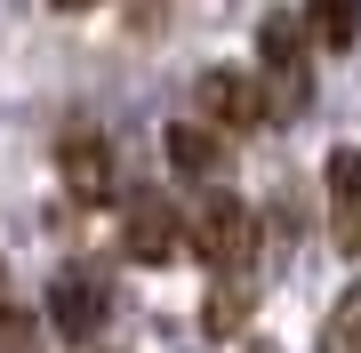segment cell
Masks as SVG:
<instances>
[{
	"label": "cell",
	"instance_id": "cell-1",
	"mask_svg": "<svg viewBox=\"0 0 361 353\" xmlns=\"http://www.w3.org/2000/svg\"><path fill=\"white\" fill-rule=\"evenodd\" d=\"M257 65H265V97H273V113L297 120L313 105V65H305V32H297V16L273 8L265 25H257Z\"/></svg>",
	"mask_w": 361,
	"mask_h": 353
},
{
	"label": "cell",
	"instance_id": "cell-8",
	"mask_svg": "<svg viewBox=\"0 0 361 353\" xmlns=\"http://www.w3.org/2000/svg\"><path fill=\"white\" fill-rule=\"evenodd\" d=\"M169 161H177L185 177H201V185H217L225 177V144H217V129H209V120H169Z\"/></svg>",
	"mask_w": 361,
	"mask_h": 353
},
{
	"label": "cell",
	"instance_id": "cell-6",
	"mask_svg": "<svg viewBox=\"0 0 361 353\" xmlns=\"http://www.w3.org/2000/svg\"><path fill=\"white\" fill-rule=\"evenodd\" d=\"M104 281L97 273H56L49 281V321H56V337H73V345H89L97 329H104Z\"/></svg>",
	"mask_w": 361,
	"mask_h": 353
},
{
	"label": "cell",
	"instance_id": "cell-7",
	"mask_svg": "<svg viewBox=\"0 0 361 353\" xmlns=\"http://www.w3.org/2000/svg\"><path fill=\"white\" fill-rule=\"evenodd\" d=\"M322 177H329V233H337V249H345V257H361V153H345V144H337Z\"/></svg>",
	"mask_w": 361,
	"mask_h": 353
},
{
	"label": "cell",
	"instance_id": "cell-2",
	"mask_svg": "<svg viewBox=\"0 0 361 353\" xmlns=\"http://www.w3.org/2000/svg\"><path fill=\"white\" fill-rule=\"evenodd\" d=\"M193 249L217 273H249V257H257V209L241 193H209L201 217H193Z\"/></svg>",
	"mask_w": 361,
	"mask_h": 353
},
{
	"label": "cell",
	"instance_id": "cell-10",
	"mask_svg": "<svg viewBox=\"0 0 361 353\" xmlns=\"http://www.w3.org/2000/svg\"><path fill=\"white\" fill-rule=\"evenodd\" d=\"M241 314H249V289H241V281H233V289H209L201 329H209V337H225V329H241Z\"/></svg>",
	"mask_w": 361,
	"mask_h": 353
},
{
	"label": "cell",
	"instance_id": "cell-12",
	"mask_svg": "<svg viewBox=\"0 0 361 353\" xmlns=\"http://www.w3.org/2000/svg\"><path fill=\"white\" fill-rule=\"evenodd\" d=\"M49 8H65V16H73V8H97V0H49Z\"/></svg>",
	"mask_w": 361,
	"mask_h": 353
},
{
	"label": "cell",
	"instance_id": "cell-9",
	"mask_svg": "<svg viewBox=\"0 0 361 353\" xmlns=\"http://www.w3.org/2000/svg\"><path fill=\"white\" fill-rule=\"evenodd\" d=\"M305 25L322 49H353V32H361V0H305Z\"/></svg>",
	"mask_w": 361,
	"mask_h": 353
},
{
	"label": "cell",
	"instance_id": "cell-5",
	"mask_svg": "<svg viewBox=\"0 0 361 353\" xmlns=\"http://www.w3.org/2000/svg\"><path fill=\"white\" fill-rule=\"evenodd\" d=\"M56 169H65L73 201H113V144L97 129H65L56 137Z\"/></svg>",
	"mask_w": 361,
	"mask_h": 353
},
{
	"label": "cell",
	"instance_id": "cell-3",
	"mask_svg": "<svg viewBox=\"0 0 361 353\" xmlns=\"http://www.w3.org/2000/svg\"><path fill=\"white\" fill-rule=\"evenodd\" d=\"M193 105L209 113V129H225V137H249V129L273 120L265 80H249V73H233V65H209V73L193 80Z\"/></svg>",
	"mask_w": 361,
	"mask_h": 353
},
{
	"label": "cell",
	"instance_id": "cell-4",
	"mask_svg": "<svg viewBox=\"0 0 361 353\" xmlns=\"http://www.w3.org/2000/svg\"><path fill=\"white\" fill-rule=\"evenodd\" d=\"M121 249H129L137 265H169V257L185 249L177 209H169L161 193H129V201H121Z\"/></svg>",
	"mask_w": 361,
	"mask_h": 353
},
{
	"label": "cell",
	"instance_id": "cell-11",
	"mask_svg": "<svg viewBox=\"0 0 361 353\" xmlns=\"http://www.w3.org/2000/svg\"><path fill=\"white\" fill-rule=\"evenodd\" d=\"M329 353H361V289H345L329 314Z\"/></svg>",
	"mask_w": 361,
	"mask_h": 353
}]
</instances>
